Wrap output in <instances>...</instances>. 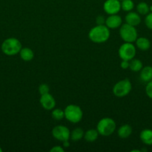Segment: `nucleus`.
<instances>
[{
	"mask_svg": "<svg viewBox=\"0 0 152 152\" xmlns=\"http://www.w3.org/2000/svg\"><path fill=\"white\" fill-rule=\"evenodd\" d=\"M136 45L139 49L142 50H147L151 47V42L145 37H139L136 40Z\"/></svg>",
	"mask_w": 152,
	"mask_h": 152,
	"instance_id": "16",
	"label": "nucleus"
},
{
	"mask_svg": "<svg viewBox=\"0 0 152 152\" xmlns=\"http://www.w3.org/2000/svg\"><path fill=\"white\" fill-rule=\"evenodd\" d=\"M136 48L131 42H125L120 46L119 55L122 60L131 61L136 56Z\"/></svg>",
	"mask_w": 152,
	"mask_h": 152,
	"instance_id": "7",
	"label": "nucleus"
},
{
	"mask_svg": "<svg viewBox=\"0 0 152 152\" xmlns=\"http://www.w3.org/2000/svg\"><path fill=\"white\" fill-rule=\"evenodd\" d=\"M129 61L122 60V62H121V68H122V69H127V68H129Z\"/></svg>",
	"mask_w": 152,
	"mask_h": 152,
	"instance_id": "28",
	"label": "nucleus"
},
{
	"mask_svg": "<svg viewBox=\"0 0 152 152\" xmlns=\"http://www.w3.org/2000/svg\"><path fill=\"white\" fill-rule=\"evenodd\" d=\"M140 79L144 83H148L152 80V67L145 66L141 69Z\"/></svg>",
	"mask_w": 152,
	"mask_h": 152,
	"instance_id": "13",
	"label": "nucleus"
},
{
	"mask_svg": "<svg viewBox=\"0 0 152 152\" xmlns=\"http://www.w3.org/2000/svg\"><path fill=\"white\" fill-rule=\"evenodd\" d=\"M83 136H84V133L80 128H77V129H74L70 134L71 139L73 141H79L80 139H82Z\"/></svg>",
	"mask_w": 152,
	"mask_h": 152,
	"instance_id": "20",
	"label": "nucleus"
},
{
	"mask_svg": "<svg viewBox=\"0 0 152 152\" xmlns=\"http://www.w3.org/2000/svg\"><path fill=\"white\" fill-rule=\"evenodd\" d=\"M105 20L106 19L103 16H98L96 18L97 25H104L105 23Z\"/></svg>",
	"mask_w": 152,
	"mask_h": 152,
	"instance_id": "27",
	"label": "nucleus"
},
{
	"mask_svg": "<svg viewBox=\"0 0 152 152\" xmlns=\"http://www.w3.org/2000/svg\"><path fill=\"white\" fill-rule=\"evenodd\" d=\"M130 69L134 72H138L142 68V62L137 59H132L130 62Z\"/></svg>",
	"mask_w": 152,
	"mask_h": 152,
	"instance_id": "19",
	"label": "nucleus"
},
{
	"mask_svg": "<svg viewBox=\"0 0 152 152\" xmlns=\"http://www.w3.org/2000/svg\"><path fill=\"white\" fill-rule=\"evenodd\" d=\"M1 51L7 56H13L20 52L22 44L19 39L13 37L7 38L2 42L1 46Z\"/></svg>",
	"mask_w": 152,
	"mask_h": 152,
	"instance_id": "2",
	"label": "nucleus"
},
{
	"mask_svg": "<svg viewBox=\"0 0 152 152\" xmlns=\"http://www.w3.org/2000/svg\"><path fill=\"white\" fill-rule=\"evenodd\" d=\"M19 55H20L21 59L26 62L32 60L34 56L33 50L28 48H22L20 52H19Z\"/></svg>",
	"mask_w": 152,
	"mask_h": 152,
	"instance_id": "17",
	"label": "nucleus"
},
{
	"mask_svg": "<svg viewBox=\"0 0 152 152\" xmlns=\"http://www.w3.org/2000/svg\"><path fill=\"white\" fill-rule=\"evenodd\" d=\"M63 146L66 147V148H68L69 146V140L63 141Z\"/></svg>",
	"mask_w": 152,
	"mask_h": 152,
	"instance_id": "30",
	"label": "nucleus"
},
{
	"mask_svg": "<svg viewBox=\"0 0 152 152\" xmlns=\"http://www.w3.org/2000/svg\"><path fill=\"white\" fill-rule=\"evenodd\" d=\"M132 134V127L130 125H123L118 130V135L122 139H126L129 137Z\"/></svg>",
	"mask_w": 152,
	"mask_h": 152,
	"instance_id": "15",
	"label": "nucleus"
},
{
	"mask_svg": "<svg viewBox=\"0 0 152 152\" xmlns=\"http://www.w3.org/2000/svg\"><path fill=\"white\" fill-rule=\"evenodd\" d=\"M51 152H63L64 149L61 146H55L50 149Z\"/></svg>",
	"mask_w": 152,
	"mask_h": 152,
	"instance_id": "29",
	"label": "nucleus"
},
{
	"mask_svg": "<svg viewBox=\"0 0 152 152\" xmlns=\"http://www.w3.org/2000/svg\"><path fill=\"white\" fill-rule=\"evenodd\" d=\"M134 7V3L132 0H122V3H121V8L125 11H131Z\"/></svg>",
	"mask_w": 152,
	"mask_h": 152,
	"instance_id": "22",
	"label": "nucleus"
},
{
	"mask_svg": "<svg viewBox=\"0 0 152 152\" xmlns=\"http://www.w3.org/2000/svg\"><path fill=\"white\" fill-rule=\"evenodd\" d=\"M139 137L143 143L147 145H152V130L144 129L141 132Z\"/></svg>",
	"mask_w": 152,
	"mask_h": 152,
	"instance_id": "14",
	"label": "nucleus"
},
{
	"mask_svg": "<svg viewBox=\"0 0 152 152\" xmlns=\"http://www.w3.org/2000/svg\"><path fill=\"white\" fill-rule=\"evenodd\" d=\"M110 37V30L104 25H97L89 31V38L95 43H103Z\"/></svg>",
	"mask_w": 152,
	"mask_h": 152,
	"instance_id": "1",
	"label": "nucleus"
},
{
	"mask_svg": "<svg viewBox=\"0 0 152 152\" xmlns=\"http://www.w3.org/2000/svg\"><path fill=\"white\" fill-rule=\"evenodd\" d=\"M145 93L149 98L152 99V80L148 83L145 87Z\"/></svg>",
	"mask_w": 152,
	"mask_h": 152,
	"instance_id": "26",
	"label": "nucleus"
},
{
	"mask_svg": "<svg viewBox=\"0 0 152 152\" xmlns=\"http://www.w3.org/2000/svg\"><path fill=\"white\" fill-rule=\"evenodd\" d=\"M132 88V85L128 79H124L118 82L113 88L114 95L117 97H123L127 96L131 92Z\"/></svg>",
	"mask_w": 152,
	"mask_h": 152,
	"instance_id": "6",
	"label": "nucleus"
},
{
	"mask_svg": "<svg viewBox=\"0 0 152 152\" xmlns=\"http://www.w3.org/2000/svg\"><path fill=\"white\" fill-rule=\"evenodd\" d=\"M137 10L139 14L146 15L148 13L149 10H150V7H149L148 4L146 2L142 1V2H139L137 4Z\"/></svg>",
	"mask_w": 152,
	"mask_h": 152,
	"instance_id": "21",
	"label": "nucleus"
},
{
	"mask_svg": "<svg viewBox=\"0 0 152 152\" xmlns=\"http://www.w3.org/2000/svg\"><path fill=\"white\" fill-rule=\"evenodd\" d=\"M39 93L41 95L46 94L49 93V86L47 84H41L39 86Z\"/></svg>",
	"mask_w": 152,
	"mask_h": 152,
	"instance_id": "24",
	"label": "nucleus"
},
{
	"mask_svg": "<svg viewBox=\"0 0 152 152\" xmlns=\"http://www.w3.org/2000/svg\"><path fill=\"white\" fill-rule=\"evenodd\" d=\"M116 125L114 120L109 117L103 118L97 125V131L101 136L108 137L111 135L116 130Z\"/></svg>",
	"mask_w": 152,
	"mask_h": 152,
	"instance_id": "3",
	"label": "nucleus"
},
{
	"mask_svg": "<svg viewBox=\"0 0 152 152\" xmlns=\"http://www.w3.org/2000/svg\"><path fill=\"white\" fill-rule=\"evenodd\" d=\"M52 136L60 141L69 140L70 137V132L67 127L64 126H57L52 129Z\"/></svg>",
	"mask_w": 152,
	"mask_h": 152,
	"instance_id": "8",
	"label": "nucleus"
},
{
	"mask_svg": "<svg viewBox=\"0 0 152 152\" xmlns=\"http://www.w3.org/2000/svg\"><path fill=\"white\" fill-rule=\"evenodd\" d=\"M64 116L66 119L71 123H77L81 120L83 117V111L77 105H69L64 110Z\"/></svg>",
	"mask_w": 152,
	"mask_h": 152,
	"instance_id": "4",
	"label": "nucleus"
},
{
	"mask_svg": "<svg viewBox=\"0 0 152 152\" xmlns=\"http://www.w3.org/2000/svg\"><path fill=\"white\" fill-rule=\"evenodd\" d=\"M120 37L125 42H134L137 40V31L134 26L125 23L121 26L119 30Z\"/></svg>",
	"mask_w": 152,
	"mask_h": 152,
	"instance_id": "5",
	"label": "nucleus"
},
{
	"mask_svg": "<svg viewBox=\"0 0 152 152\" xmlns=\"http://www.w3.org/2000/svg\"><path fill=\"white\" fill-rule=\"evenodd\" d=\"M122 18H121L120 16L117 14L110 15L105 20L106 26L109 29H116V28H119L121 25H122Z\"/></svg>",
	"mask_w": 152,
	"mask_h": 152,
	"instance_id": "11",
	"label": "nucleus"
},
{
	"mask_svg": "<svg viewBox=\"0 0 152 152\" xmlns=\"http://www.w3.org/2000/svg\"><path fill=\"white\" fill-rule=\"evenodd\" d=\"M98 132L97 130L95 129H89L88 130L86 133L84 134V139L86 140V141L89 142H95L97 139H98Z\"/></svg>",
	"mask_w": 152,
	"mask_h": 152,
	"instance_id": "18",
	"label": "nucleus"
},
{
	"mask_svg": "<svg viewBox=\"0 0 152 152\" xmlns=\"http://www.w3.org/2000/svg\"><path fill=\"white\" fill-rule=\"evenodd\" d=\"M145 23L149 29L152 30V12L146 16L145 19Z\"/></svg>",
	"mask_w": 152,
	"mask_h": 152,
	"instance_id": "25",
	"label": "nucleus"
},
{
	"mask_svg": "<svg viewBox=\"0 0 152 152\" xmlns=\"http://www.w3.org/2000/svg\"><path fill=\"white\" fill-rule=\"evenodd\" d=\"M40 102L43 108L46 110H52L55 106V99L49 93L41 95Z\"/></svg>",
	"mask_w": 152,
	"mask_h": 152,
	"instance_id": "10",
	"label": "nucleus"
},
{
	"mask_svg": "<svg viewBox=\"0 0 152 152\" xmlns=\"http://www.w3.org/2000/svg\"><path fill=\"white\" fill-rule=\"evenodd\" d=\"M103 7L107 14H117L121 10V2L119 0H107Z\"/></svg>",
	"mask_w": 152,
	"mask_h": 152,
	"instance_id": "9",
	"label": "nucleus"
},
{
	"mask_svg": "<svg viewBox=\"0 0 152 152\" xmlns=\"http://www.w3.org/2000/svg\"><path fill=\"white\" fill-rule=\"evenodd\" d=\"M52 116L55 120H61L65 117L64 116V111L63 110L60 109V108H57L52 111Z\"/></svg>",
	"mask_w": 152,
	"mask_h": 152,
	"instance_id": "23",
	"label": "nucleus"
},
{
	"mask_svg": "<svg viewBox=\"0 0 152 152\" xmlns=\"http://www.w3.org/2000/svg\"><path fill=\"white\" fill-rule=\"evenodd\" d=\"M125 21H126L127 24L135 27L140 24V22H141V17L136 12L130 11L125 16Z\"/></svg>",
	"mask_w": 152,
	"mask_h": 152,
	"instance_id": "12",
	"label": "nucleus"
},
{
	"mask_svg": "<svg viewBox=\"0 0 152 152\" xmlns=\"http://www.w3.org/2000/svg\"><path fill=\"white\" fill-rule=\"evenodd\" d=\"M141 151L140 150H132L131 152H140Z\"/></svg>",
	"mask_w": 152,
	"mask_h": 152,
	"instance_id": "31",
	"label": "nucleus"
},
{
	"mask_svg": "<svg viewBox=\"0 0 152 152\" xmlns=\"http://www.w3.org/2000/svg\"><path fill=\"white\" fill-rule=\"evenodd\" d=\"M1 151H2V149H1V148L0 147V152H1Z\"/></svg>",
	"mask_w": 152,
	"mask_h": 152,
	"instance_id": "32",
	"label": "nucleus"
}]
</instances>
